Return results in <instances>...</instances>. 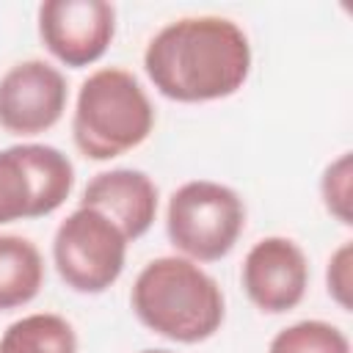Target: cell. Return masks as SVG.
<instances>
[{
    "mask_svg": "<svg viewBox=\"0 0 353 353\" xmlns=\"http://www.w3.org/2000/svg\"><path fill=\"white\" fill-rule=\"evenodd\" d=\"M152 85L174 102H212L243 88L251 44L226 17H182L157 30L143 52Z\"/></svg>",
    "mask_w": 353,
    "mask_h": 353,
    "instance_id": "obj_1",
    "label": "cell"
},
{
    "mask_svg": "<svg viewBox=\"0 0 353 353\" xmlns=\"http://www.w3.org/2000/svg\"><path fill=\"white\" fill-rule=\"evenodd\" d=\"M130 303L149 331L182 345L210 339L226 314L218 281L188 256L152 259L138 273Z\"/></svg>",
    "mask_w": 353,
    "mask_h": 353,
    "instance_id": "obj_2",
    "label": "cell"
},
{
    "mask_svg": "<svg viewBox=\"0 0 353 353\" xmlns=\"http://www.w3.org/2000/svg\"><path fill=\"white\" fill-rule=\"evenodd\" d=\"M154 127V108L127 69L105 66L80 85L72 135L88 160H110L141 146Z\"/></svg>",
    "mask_w": 353,
    "mask_h": 353,
    "instance_id": "obj_3",
    "label": "cell"
},
{
    "mask_svg": "<svg viewBox=\"0 0 353 353\" xmlns=\"http://www.w3.org/2000/svg\"><path fill=\"white\" fill-rule=\"evenodd\" d=\"M245 226L243 199L210 179H193L174 190L165 215V232L176 251L193 262L226 256Z\"/></svg>",
    "mask_w": 353,
    "mask_h": 353,
    "instance_id": "obj_4",
    "label": "cell"
},
{
    "mask_svg": "<svg viewBox=\"0 0 353 353\" xmlns=\"http://www.w3.org/2000/svg\"><path fill=\"white\" fill-rule=\"evenodd\" d=\"M52 259L66 287L99 295L113 287L124 270L127 237L102 212L77 207L55 232Z\"/></svg>",
    "mask_w": 353,
    "mask_h": 353,
    "instance_id": "obj_5",
    "label": "cell"
},
{
    "mask_svg": "<svg viewBox=\"0 0 353 353\" xmlns=\"http://www.w3.org/2000/svg\"><path fill=\"white\" fill-rule=\"evenodd\" d=\"M74 188L72 160L47 143L0 152V223L55 212Z\"/></svg>",
    "mask_w": 353,
    "mask_h": 353,
    "instance_id": "obj_6",
    "label": "cell"
},
{
    "mask_svg": "<svg viewBox=\"0 0 353 353\" xmlns=\"http://www.w3.org/2000/svg\"><path fill=\"white\" fill-rule=\"evenodd\" d=\"M116 33V8L105 0H47L39 6V36L66 66L99 61Z\"/></svg>",
    "mask_w": 353,
    "mask_h": 353,
    "instance_id": "obj_7",
    "label": "cell"
},
{
    "mask_svg": "<svg viewBox=\"0 0 353 353\" xmlns=\"http://www.w3.org/2000/svg\"><path fill=\"white\" fill-rule=\"evenodd\" d=\"M66 77L47 61L30 58L0 77V127L14 135H39L66 110Z\"/></svg>",
    "mask_w": 353,
    "mask_h": 353,
    "instance_id": "obj_8",
    "label": "cell"
},
{
    "mask_svg": "<svg viewBox=\"0 0 353 353\" xmlns=\"http://www.w3.org/2000/svg\"><path fill=\"white\" fill-rule=\"evenodd\" d=\"M243 290L268 314L295 309L309 287V262L290 237H262L243 259Z\"/></svg>",
    "mask_w": 353,
    "mask_h": 353,
    "instance_id": "obj_9",
    "label": "cell"
},
{
    "mask_svg": "<svg viewBox=\"0 0 353 353\" xmlns=\"http://www.w3.org/2000/svg\"><path fill=\"white\" fill-rule=\"evenodd\" d=\"M80 207H91L110 218L130 243L143 237L154 223L157 188L149 179V174L138 168H113L97 174L85 185Z\"/></svg>",
    "mask_w": 353,
    "mask_h": 353,
    "instance_id": "obj_10",
    "label": "cell"
},
{
    "mask_svg": "<svg viewBox=\"0 0 353 353\" xmlns=\"http://www.w3.org/2000/svg\"><path fill=\"white\" fill-rule=\"evenodd\" d=\"M44 284L39 248L19 234H0V312L30 303Z\"/></svg>",
    "mask_w": 353,
    "mask_h": 353,
    "instance_id": "obj_11",
    "label": "cell"
},
{
    "mask_svg": "<svg viewBox=\"0 0 353 353\" xmlns=\"http://www.w3.org/2000/svg\"><path fill=\"white\" fill-rule=\"evenodd\" d=\"M0 353H77V334L61 314H28L6 328Z\"/></svg>",
    "mask_w": 353,
    "mask_h": 353,
    "instance_id": "obj_12",
    "label": "cell"
},
{
    "mask_svg": "<svg viewBox=\"0 0 353 353\" xmlns=\"http://www.w3.org/2000/svg\"><path fill=\"white\" fill-rule=\"evenodd\" d=\"M268 353H350L347 336L325 320H301L281 328Z\"/></svg>",
    "mask_w": 353,
    "mask_h": 353,
    "instance_id": "obj_13",
    "label": "cell"
},
{
    "mask_svg": "<svg viewBox=\"0 0 353 353\" xmlns=\"http://www.w3.org/2000/svg\"><path fill=\"white\" fill-rule=\"evenodd\" d=\"M323 201L325 210L345 226H350V152L339 154L325 171H323Z\"/></svg>",
    "mask_w": 353,
    "mask_h": 353,
    "instance_id": "obj_14",
    "label": "cell"
},
{
    "mask_svg": "<svg viewBox=\"0 0 353 353\" xmlns=\"http://www.w3.org/2000/svg\"><path fill=\"white\" fill-rule=\"evenodd\" d=\"M325 284H328V295L347 312L350 309V290H353V245L342 243L325 268Z\"/></svg>",
    "mask_w": 353,
    "mask_h": 353,
    "instance_id": "obj_15",
    "label": "cell"
},
{
    "mask_svg": "<svg viewBox=\"0 0 353 353\" xmlns=\"http://www.w3.org/2000/svg\"><path fill=\"white\" fill-rule=\"evenodd\" d=\"M141 353H171V350H141Z\"/></svg>",
    "mask_w": 353,
    "mask_h": 353,
    "instance_id": "obj_16",
    "label": "cell"
}]
</instances>
